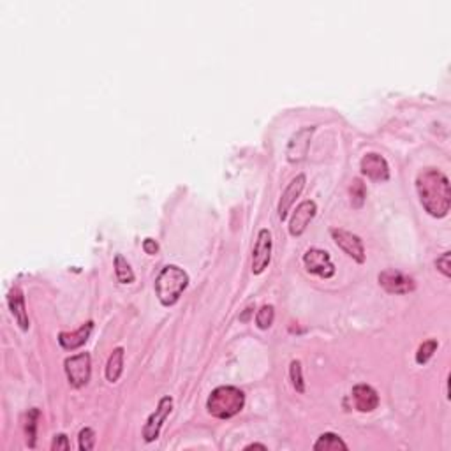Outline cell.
I'll list each match as a JSON object with an SVG mask.
<instances>
[{
	"instance_id": "cell-1",
	"label": "cell",
	"mask_w": 451,
	"mask_h": 451,
	"mask_svg": "<svg viewBox=\"0 0 451 451\" xmlns=\"http://www.w3.org/2000/svg\"><path fill=\"white\" fill-rule=\"evenodd\" d=\"M416 192L421 207L428 215L442 219L450 214L451 187L450 180L442 171L435 168H425L416 177Z\"/></svg>"
},
{
	"instance_id": "cell-2",
	"label": "cell",
	"mask_w": 451,
	"mask_h": 451,
	"mask_svg": "<svg viewBox=\"0 0 451 451\" xmlns=\"http://www.w3.org/2000/svg\"><path fill=\"white\" fill-rule=\"evenodd\" d=\"M187 286H189L187 271L177 265H168L157 275L153 288H156L157 300L164 307H173L180 300Z\"/></svg>"
},
{
	"instance_id": "cell-3",
	"label": "cell",
	"mask_w": 451,
	"mask_h": 451,
	"mask_svg": "<svg viewBox=\"0 0 451 451\" xmlns=\"http://www.w3.org/2000/svg\"><path fill=\"white\" fill-rule=\"evenodd\" d=\"M245 407V393L237 386H219L210 393L207 409L217 420H229Z\"/></svg>"
},
{
	"instance_id": "cell-4",
	"label": "cell",
	"mask_w": 451,
	"mask_h": 451,
	"mask_svg": "<svg viewBox=\"0 0 451 451\" xmlns=\"http://www.w3.org/2000/svg\"><path fill=\"white\" fill-rule=\"evenodd\" d=\"M65 376H67L69 384L76 390L87 386L92 377V357L89 353H80L75 357L65 358L64 362Z\"/></svg>"
},
{
	"instance_id": "cell-5",
	"label": "cell",
	"mask_w": 451,
	"mask_h": 451,
	"mask_svg": "<svg viewBox=\"0 0 451 451\" xmlns=\"http://www.w3.org/2000/svg\"><path fill=\"white\" fill-rule=\"evenodd\" d=\"M171 411H173V398H171L170 395H166V397L161 398L159 404H157V409L146 418L145 425H143L141 434L145 442H153L159 439L161 428H163L164 421L170 416Z\"/></svg>"
},
{
	"instance_id": "cell-6",
	"label": "cell",
	"mask_w": 451,
	"mask_h": 451,
	"mask_svg": "<svg viewBox=\"0 0 451 451\" xmlns=\"http://www.w3.org/2000/svg\"><path fill=\"white\" fill-rule=\"evenodd\" d=\"M377 281H379L381 288L386 293H390V295H407V293H413L416 289V282H414L413 277L395 268H386L381 271Z\"/></svg>"
},
{
	"instance_id": "cell-7",
	"label": "cell",
	"mask_w": 451,
	"mask_h": 451,
	"mask_svg": "<svg viewBox=\"0 0 451 451\" xmlns=\"http://www.w3.org/2000/svg\"><path fill=\"white\" fill-rule=\"evenodd\" d=\"M330 234H332L337 247L342 249L349 258H353L360 265L365 263V247H363V241L358 234L342 229V227H333V229H330Z\"/></svg>"
},
{
	"instance_id": "cell-8",
	"label": "cell",
	"mask_w": 451,
	"mask_h": 451,
	"mask_svg": "<svg viewBox=\"0 0 451 451\" xmlns=\"http://www.w3.org/2000/svg\"><path fill=\"white\" fill-rule=\"evenodd\" d=\"M316 127H302L300 131H296L291 136L288 143V148H286V157L291 164H300L307 159L310 148V141H313V136Z\"/></svg>"
},
{
	"instance_id": "cell-9",
	"label": "cell",
	"mask_w": 451,
	"mask_h": 451,
	"mask_svg": "<svg viewBox=\"0 0 451 451\" xmlns=\"http://www.w3.org/2000/svg\"><path fill=\"white\" fill-rule=\"evenodd\" d=\"M303 265L309 273L317 275L321 278H332L335 275V265L326 251L317 247H310L303 254Z\"/></svg>"
},
{
	"instance_id": "cell-10",
	"label": "cell",
	"mask_w": 451,
	"mask_h": 451,
	"mask_svg": "<svg viewBox=\"0 0 451 451\" xmlns=\"http://www.w3.org/2000/svg\"><path fill=\"white\" fill-rule=\"evenodd\" d=\"M360 170L363 177L372 182H386L390 178V164L381 153H365L360 161Z\"/></svg>"
},
{
	"instance_id": "cell-11",
	"label": "cell",
	"mask_w": 451,
	"mask_h": 451,
	"mask_svg": "<svg viewBox=\"0 0 451 451\" xmlns=\"http://www.w3.org/2000/svg\"><path fill=\"white\" fill-rule=\"evenodd\" d=\"M271 233L268 229H261L258 233V240H256L254 249H252V273L261 275L263 271L268 268L271 261Z\"/></svg>"
},
{
	"instance_id": "cell-12",
	"label": "cell",
	"mask_w": 451,
	"mask_h": 451,
	"mask_svg": "<svg viewBox=\"0 0 451 451\" xmlns=\"http://www.w3.org/2000/svg\"><path fill=\"white\" fill-rule=\"evenodd\" d=\"M317 214V205L316 201L307 200L296 207V210L293 212L291 219H289V234L291 237H302L305 233V229L309 227L310 221L316 217Z\"/></svg>"
},
{
	"instance_id": "cell-13",
	"label": "cell",
	"mask_w": 451,
	"mask_h": 451,
	"mask_svg": "<svg viewBox=\"0 0 451 451\" xmlns=\"http://www.w3.org/2000/svg\"><path fill=\"white\" fill-rule=\"evenodd\" d=\"M305 183H307V177L303 173L296 175V177L288 183V187H286L284 192H282L281 201H278L277 212H278V219H281V221H286V219H288L289 210H291L293 205L296 203V200L302 196L303 189H305Z\"/></svg>"
},
{
	"instance_id": "cell-14",
	"label": "cell",
	"mask_w": 451,
	"mask_h": 451,
	"mask_svg": "<svg viewBox=\"0 0 451 451\" xmlns=\"http://www.w3.org/2000/svg\"><path fill=\"white\" fill-rule=\"evenodd\" d=\"M92 330H94V322L87 321L85 325L80 326L75 332H60L58 333V344L64 347L65 351H76L82 346L89 342Z\"/></svg>"
},
{
	"instance_id": "cell-15",
	"label": "cell",
	"mask_w": 451,
	"mask_h": 451,
	"mask_svg": "<svg viewBox=\"0 0 451 451\" xmlns=\"http://www.w3.org/2000/svg\"><path fill=\"white\" fill-rule=\"evenodd\" d=\"M7 303H9L11 314H13V317L16 319L18 326H20L23 332H28V328H31V319H28L27 305H25L23 291H21L18 286L11 288L9 295H7Z\"/></svg>"
},
{
	"instance_id": "cell-16",
	"label": "cell",
	"mask_w": 451,
	"mask_h": 451,
	"mask_svg": "<svg viewBox=\"0 0 451 451\" xmlns=\"http://www.w3.org/2000/svg\"><path fill=\"white\" fill-rule=\"evenodd\" d=\"M351 398L360 413H372L379 406V395L370 384H357L351 391Z\"/></svg>"
},
{
	"instance_id": "cell-17",
	"label": "cell",
	"mask_w": 451,
	"mask_h": 451,
	"mask_svg": "<svg viewBox=\"0 0 451 451\" xmlns=\"http://www.w3.org/2000/svg\"><path fill=\"white\" fill-rule=\"evenodd\" d=\"M124 372V347H115L106 363V379L109 383H116Z\"/></svg>"
},
{
	"instance_id": "cell-18",
	"label": "cell",
	"mask_w": 451,
	"mask_h": 451,
	"mask_svg": "<svg viewBox=\"0 0 451 451\" xmlns=\"http://www.w3.org/2000/svg\"><path fill=\"white\" fill-rule=\"evenodd\" d=\"M313 448L316 451H339V450L347 451L349 450V446L342 441L340 435L333 434V432H325V434L319 435Z\"/></svg>"
},
{
	"instance_id": "cell-19",
	"label": "cell",
	"mask_w": 451,
	"mask_h": 451,
	"mask_svg": "<svg viewBox=\"0 0 451 451\" xmlns=\"http://www.w3.org/2000/svg\"><path fill=\"white\" fill-rule=\"evenodd\" d=\"M41 413H39L38 407H32L28 409V413L25 414V435H27V445L28 448H36V438H38V421Z\"/></svg>"
},
{
	"instance_id": "cell-20",
	"label": "cell",
	"mask_w": 451,
	"mask_h": 451,
	"mask_svg": "<svg viewBox=\"0 0 451 451\" xmlns=\"http://www.w3.org/2000/svg\"><path fill=\"white\" fill-rule=\"evenodd\" d=\"M115 275L120 284H131V282H134V271L131 268L129 261L122 254L115 256Z\"/></svg>"
},
{
	"instance_id": "cell-21",
	"label": "cell",
	"mask_w": 451,
	"mask_h": 451,
	"mask_svg": "<svg viewBox=\"0 0 451 451\" xmlns=\"http://www.w3.org/2000/svg\"><path fill=\"white\" fill-rule=\"evenodd\" d=\"M289 379H291L293 388H295L298 393H303V391H305L303 369H302V362L300 360H293L291 363H289Z\"/></svg>"
},
{
	"instance_id": "cell-22",
	"label": "cell",
	"mask_w": 451,
	"mask_h": 451,
	"mask_svg": "<svg viewBox=\"0 0 451 451\" xmlns=\"http://www.w3.org/2000/svg\"><path fill=\"white\" fill-rule=\"evenodd\" d=\"M349 192H351V205H353V208H362L363 203H365L366 200V187L365 183H363L360 178H354L353 182H351V187H349Z\"/></svg>"
},
{
	"instance_id": "cell-23",
	"label": "cell",
	"mask_w": 451,
	"mask_h": 451,
	"mask_svg": "<svg viewBox=\"0 0 451 451\" xmlns=\"http://www.w3.org/2000/svg\"><path fill=\"white\" fill-rule=\"evenodd\" d=\"M438 347H439V342L435 339L425 340V342L421 344V346L418 347V351H416V363H418V365H425V363L430 360V358L434 357L435 351H438Z\"/></svg>"
},
{
	"instance_id": "cell-24",
	"label": "cell",
	"mask_w": 451,
	"mask_h": 451,
	"mask_svg": "<svg viewBox=\"0 0 451 451\" xmlns=\"http://www.w3.org/2000/svg\"><path fill=\"white\" fill-rule=\"evenodd\" d=\"M275 321V309L273 305H263L261 309L256 313V325L259 330H268L271 328Z\"/></svg>"
},
{
	"instance_id": "cell-25",
	"label": "cell",
	"mask_w": 451,
	"mask_h": 451,
	"mask_svg": "<svg viewBox=\"0 0 451 451\" xmlns=\"http://www.w3.org/2000/svg\"><path fill=\"white\" fill-rule=\"evenodd\" d=\"M95 442H97V435L92 430L90 427H85L80 430L78 434V448L82 451H90L95 448Z\"/></svg>"
},
{
	"instance_id": "cell-26",
	"label": "cell",
	"mask_w": 451,
	"mask_h": 451,
	"mask_svg": "<svg viewBox=\"0 0 451 451\" xmlns=\"http://www.w3.org/2000/svg\"><path fill=\"white\" fill-rule=\"evenodd\" d=\"M450 252H442L441 256L438 258V261H435V266H438V270L441 271L445 277H451V263H450Z\"/></svg>"
},
{
	"instance_id": "cell-27",
	"label": "cell",
	"mask_w": 451,
	"mask_h": 451,
	"mask_svg": "<svg viewBox=\"0 0 451 451\" xmlns=\"http://www.w3.org/2000/svg\"><path fill=\"white\" fill-rule=\"evenodd\" d=\"M51 450L53 451H69L71 450V442H69V438L65 434H57L53 438V442H51Z\"/></svg>"
},
{
	"instance_id": "cell-28",
	"label": "cell",
	"mask_w": 451,
	"mask_h": 451,
	"mask_svg": "<svg viewBox=\"0 0 451 451\" xmlns=\"http://www.w3.org/2000/svg\"><path fill=\"white\" fill-rule=\"evenodd\" d=\"M143 251L150 256H156L157 252H159V245H157V241L153 240V238H146V240L143 241Z\"/></svg>"
},
{
	"instance_id": "cell-29",
	"label": "cell",
	"mask_w": 451,
	"mask_h": 451,
	"mask_svg": "<svg viewBox=\"0 0 451 451\" xmlns=\"http://www.w3.org/2000/svg\"><path fill=\"white\" fill-rule=\"evenodd\" d=\"M252 313H254V305H249L247 309H245V313L240 316V321H241V322H247Z\"/></svg>"
},
{
	"instance_id": "cell-30",
	"label": "cell",
	"mask_w": 451,
	"mask_h": 451,
	"mask_svg": "<svg viewBox=\"0 0 451 451\" xmlns=\"http://www.w3.org/2000/svg\"><path fill=\"white\" fill-rule=\"evenodd\" d=\"M245 450H263V451H266V450H268V446L259 445V442H252V445L245 446Z\"/></svg>"
}]
</instances>
